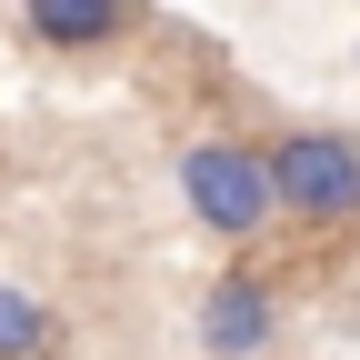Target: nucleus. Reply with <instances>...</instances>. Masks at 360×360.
Listing matches in <instances>:
<instances>
[{
  "label": "nucleus",
  "instance_id": "f257e3e1",
  "mask_svg": "<svg viewBox=\"0 0 360 360\" xmlns=\"http://www.w3.org/2000/svg\"><path fill=\"white\" fill-rule=\"evenodd\" d=\"M180 210H191L210 240H260L270 220H281L270 150H250V141H191L180 150Z\"/></svg>",
  "mask_w": 360,
  "mask_h": 360
},
{
  "label": "nucleus",
  "instance_id": "f03ea898",
  "mask_svg": "<svg viewBox=\"0 0 360 360\" xmlns=\"http://www.w3.org/2000/svg\"><path fill=\"white\" fill-rule=\"evenodd\" d=\"M270 180H281V220H310V231H360V141L350 130L300 120L270 141Z\"/></svg>",
  "mask_w": 360,
  "mask_h": 360
},
{
  "label": "nucleus",
  "instance_id": "7ed1b4c3",
  "mask_svg": "<svg viewBox=\"0 0 360 360\" xmlns=\"http://www.w3.org/2000/svg\"><path fill=\"white\" fill-rule=\"evenodd\" d=\"M191 340H200V360H260L270 340H281V290L250 281V270H220V281L200 290Z\"/></svg>",
  "mask_w": 360,
  "mask_h": 360
},
{
  "label": "nucleus",
  "instance_id": "20e7f679",
  "mask_svg": "<svg viewBox=\"0 0 360 360\" xmlns=\"http://www.w3.org/2000/svg\"><path fill=\"white\" fill-rule=\"evenodd\" d=\"M20 30L60 60H90V51H120L141 30V0H20Z\"/></svg>",
  "mask_w": 360,
  "mask_h": 360
},
{
  "label": "nucleus",
  "instance_id": "39448f33",
  "mask_svg": "<svg viewBox=\"0 0 360 360\" xmlns=\"http://www.w3.org/2000/svg\"><path fill=\"white\" fill-rule=\"evenodd\" d=\"M70 350V321L40 290H20V281H0V360H60Z\"/></svg>",
  "mask_w": 360,
  "mask_h": 360
}]
</instances>
